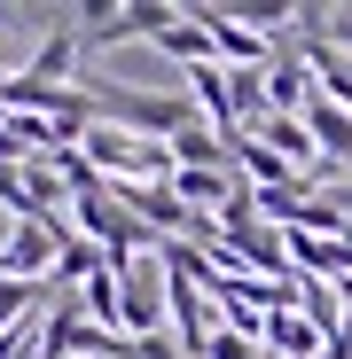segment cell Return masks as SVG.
<instances>
[{
    "label": "cell",
    "mask_w": 352,
    "mask_h": 359,
    "mask_svg": "<svg viewBox=\"0 0 352 359\" xmlns=\"http://www.w3.org/2000/svg\"><path fill=\"white\" fill-rule=\"evenodd\" d=\"M39 359H133L126 336H110L79 313V297H55L47 305V328H39Z\"/></svg>",
    "instance_id": "obj_1"
},
{
    "label": "cell",
    "mask_w": 352,
    "mask_h": 359,
    "mask_svg": "<svg viewBox=\"0 0 352 359\" xmlns=\"http://www.w3.org/2000/svg\"><path fill=\"white\" fill-rule=\"evenodd\" d=\"M204 32H211V55H219V71L235 63V71H274V55H282V39H266L259 24H243L235 8H188Z\"/></svg>",
    "instance_id": "obj_2"
},
{
    "label": "cell",
    "mask_w": 352,
    "mask_h": 359,
    "mask_svg": "<svg viewBox=\"0 0 352 359\" xmlns=\"http://www.w3.org/2000/svg\"><path fill=\"white\" fill-rule=\"evenodd\" d=\"M117 289H126V336H164V258H117Z\"/></svg>",
    "instance_id": "obj_3"
},
{
    "label": "cell",
    "mask_w": 352,
    "mask_h": 359,
    "mask_svg": "<svg viewBox=\"0 0 352 359\" xmlns=\"http://www.w3.org/2000/svg\"><path fill=\"white\" fill-rule=\"evenodd\" d=\"M79 55H86V47H79V24H55V32L32 47V63H24L16 79H24V86H71Z\"/></svg>",
    "instance_id": "obj_4"
},
{
    "label": "cell",
    "mask_w": 352,
    "mask_h": 359,
    "mask_svg": "<svg viewBox=\"0 0 352 359\" xmlns=\"http://www.w3.org/2000/svg\"><path fill=\"white\" fill-rule=\"evenodd\" d=\"M259 351H266V359H321V351H329V336H321L306 313H289V305H282V313H266Z\"/></svg>",
    "instance_id": "obj_5"
},
{
    "label": "cell",
    "mask_w": 352,
    "mask_h": 359,
    "mask_svg": "<svg viewBox=\"0 0 352 359\" xmlns=\"http://www.w3.org/2000/svg\"><path fill=\"white\" fill-rule=\"evenodd\" d=\"M306 63H313V86H321L337 109H352V55H344L329 32H306Z\"/></svg>",
    "instance_id": "obj_6"
},
{
    "label": "cell",
    "mask_w": 352,
    "mask_h": 359,
    "mask_svg": "<svg viewBox=\"0 0 352 359\" xmlns=\"http://www.w3.org/2000/svg\"><path fill=\"white\" fill-rule=\"evenodd\" d=\"M164 188H172L181 211H196V203H219V211H227L235 196H243V188H235V172H172Z\"/></svg>",
    "instance_id": "obj_7"
},
{
    "label": "cell",
    "mask_w": 352,
    "mask_h": 359,
    "mask_svg": "<svg viewBox=\"0 0 352 359\" xmlns=\"http://www.w3.org/2000/svg\"><path fill=\"white\" fill-rule=\"evenodd\" d=\"M149 47H164V55H172V63H188V71H196V63H219V55H211V32H204V24H196L188 8H181V16H172V24H164V32H157Z\"/></svg>",
    "instance_id": "obj_8"
},
{
    "label": "cell",
    "mask_w": 352,
    "mask_h": 359,
    "mask_svg": "<svg viewBox=\"0 0 352 359\" xmlns=\"http://www.w3.org/2000/svg\"><path fill=\"white\" fill-rule=\"evenodd\" d=\"M306 133H313V149L352 156V109H337L329 94H313V102H306Z\"/></svg>",
    "instance_id": "obj_9"
},
{
    "label": "cell",
    "mask_w": 352,
    "mask_h": 359,
    "mask_svg": "<svg viewBox=\"0 0 352 359\" xmlns=\"http://www.w3.org/2000/svg\"><path fill=\"white\" fill-rule=\"evenodd\" d=\"M251 141H266L282 164H313V156H321V149H313V133H306V117H266Z\"/></svg>",
    "instance_id": "obj_10"
},
{
    "label": "cell",
    "mask_w": 352,
    "mask_h": 359,
    "mask_svg": "<svg viewBox=\"0 0 352 359\" xmlns=\"http://www.w3.org/2000/svg\"><path fill=\"white\" fill-rule=\"evenodd\" d=\"M235 164H243V180H259V188H289V164H282L266 141H251V133L235 141Z\"/></svg>",
    "instance_id": "obj_11"
},
{
    "label": "cell",
    "mask_w": 352,
    "mask_h": 359,
    "mask_svg": "<svg viewBox=\"0 0 352 359\" xmlns=\"http://www.w3.org/2000/svg\"><path fill=\"white\" fill-rule=\"evenodd\" d=\"M133 359H188V351H181V336L164 328V336H133Z\"/></svg>",
    "instance_id": "obj_12"
}]
</instances>
